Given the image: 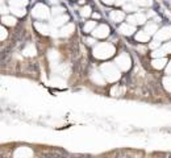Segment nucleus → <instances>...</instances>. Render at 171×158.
I'll list each match as a JSON object with an SVG mask.
<instances>
[{"mask_svg": "<svg viewBox=\"0 0 171 158\" xmlns=\"http://www.w3.org/2000/svg\"><path fill=\"white\" fill-rule=\"evenodd\" d=\"M94 53L97 58H108L115 53V48L109 44H100L95 48Z\"/></svg>", "mask_w": 171, "mask_h": 158, "instance_id": "obj_1", "label": "nucleus"}, {"mask_svg": "<svg viewBox=\"0 0 171 158\" xmlns=\"http://www.w3.org/2000/svg\"><path fill=\"white\" fill-rule=\"evenodd\" d=\"M102 71L103 74H104V77L108 79V80H116V79H118L120 77V74H118V70L116 69L115 65H112V63H105V65L102 66Z\"/></svg>", "mask_w": 171, "mask_h": 158, "instance_id": "obj_2", "label": "nucleus"}, {"mask_svg": "<svg viewBox=\"0 0 171 158\" xmlns=\"http://www.w3.org/2000/svg\"><path fill=\"white\" fill-rule=\"evenodd\" d=\"M33 16L37 17V19H46L49 17V10L46 5L44 4H37L33 10Z\"/></svg>", "mask_w": 171, "mask_h": 158, "instance_id": "obj_3", "label": "nucleus"}, {"mask_svg": "<svg viewBox=\"0 0 171 158\" xmlns=\"http://www.w3.org/2000/svg\"><path fill=\"white\" fill-rule=\"evenodd\" d=\"M116 65L118 66L121 70H128L130 67V58L128 54H121V56L117 57V59H116Z\"/></svg>", "mask_w": 171, "mask_h": 158, "instance_id": "obj_4", "label": "nucleus"}, {"mask_svg": "<svg viewBox=\"0 0 171 158\" xmlns=\"http://www.w3.org/2000/svg\"><path fill=\"white\" fill-rule=\"evenodd\" d=\"M170 37H171V26H164V28H162L155 33V40L157 41H164V40H169Z\"/></svg>", "mask_w": 171, "mask_h": 158, "instance_id": "obj_5", "label": "nucleus"}, {"mask_svg": "<svg viewBox=\"0 0 171 158\" xmlns=\"http://www.w3.org/2000/svg\"><path fill=\"white\" fill-rule=\"evenodd\" d=\"M146 20V17L141 13H137V15H132V16L128 17V24L130 25H138V24H143Z\"/></svg>", "mask_w": 171, "mask_h": 158, "instance_id": "obj_6", "label": "nucleus"}, {"mask_svg": "<svg viewBox=\"0 0 171 158\" xmlns=\"http://www.w3.org/2000/svg\"><path fill=\"white\" fill-rule=\"evenodd\" d=\"M109 34V28L107 25H100L94 30V36L97 38H104Z\"/></svg>", "mask_w": 171, "mask_h": 158, "instance_id": "obj_7", "label": "nucleus"}, {"mask_svg": "<svg viewBox=\"0 0 171 158\" xmlns=\"http://www.w3.org/2000/svg\"><path fill=\"white\" fill-rule=\"evenodd\" d=\"M120 32L123 33V34L129 36V34H132V33L134 32V26L130 25V24H123V25L120 26Z\"/></svg>", "mask_w": 171, "mask_h": 158, "instance_id": "obj_8", "label": "nucleus"}, {"mask_svg": "<svg viewBox=\"0 0 171 158\" xmlns=\"http://www.w3.org/2000/svg\"><path fill=\"white\" fill-rule=\"evenodd\" d=\"M136 38H137V41H140V42H146V41H149V38H150V34H149L146 30H141V32L137 33Z\"/></svg>", "mask_w": 171, "mask_h": 158, "instance_id": "obj_9", "label": "nucleus"}, {"mask_svg": "<svg viewBox=\"0 0 171 158\" xmlns=\"http://www.w3.org/2000/svg\"><path fill=\"white\" fill-rule=\"evenodd\" d=\"M124 19V13L121 11H112L111 12V20L115 21V23H118Z\"/></svg>", "mask_w": 171, "mask_h": 158, "instance_id": "obj_10", "label": "nucleus"}, {"mask_svg": "<svg viewBox=\"0 0 171 158\" xmlns=\"http://www.w3.org/2000/svg\"><path fill=\"white\" fill-rule=\"evenodd\" d=\"M10 3L12 4V7L24 8L26 4H28V0H10Z\"/></svg>", "mask_w": 171, "mask_h": 158, "instance_id": "obj_11", "label": "nucleus"}, {"mask_svg": "<svg viewBox=\"0 0 171 158\" xmlns=\"http://www.w3.org/2000/svg\"><path fill=\"white\" fill-rule=\"evenodd\" d=\"M166 63H167V61L164 58H155L154 61H153V66H154L155 69H162Z\"/></svg>", "mask_w": 171, "mask_h": 158, "instance_id": "obj_12", "label": "nucleus"}, {"mask_svg": "<svg viewBox=\"0 0 171 158\" xmlns=\"http://www.w3.org/2000/svg\"><path fill=\"white\" fill-rule=\"evenodd\" d=\"M95 29H96L95 21H88V23L84 25V32L86 33H90V32H92V30H95Z\"/></svg>", "mask_w": 171, "mask_h": 158, "instance_id": "obj_13", "label": "nucleus"}, {"mask_svg": "<svg viewBox=\"0 0 171 158\" xmlns=\"http://www.w3.org/2000/svg\"><path fill=\"white\" fill-rule=\"evenodd\" d=\"M36 28L38 29V32L44 33V34H48L49 33V26L45 25V24H42V23H36Z\"/></svg>", "mask_w": 171, "mask_h": 158, "instance_id": "obj_14", "label": "nucleus"}, {"mask_svg": "<svg viewBox=\"0 0 171 158\" xmlns=\"http://www.w3.org/2000/svg\"><path fill=\"white\" fill-rule=\"evenodd\" d=\"M1 21L5 24V25H15V24H16V19L12 16H3Z\"/></svg>", "mask_w": 171, "mask_h": 158, "instance_id": "obj_15", "label": "nucleus"}, {"mask_svg": "<svg viewBox=\"0 0 171 158\" xmlns=\"http://www.w3.org/2000/svg\"><path fill=\"white\" fill-rule=\"evenodd\" d=\"M72 30H74V25H71V24H69V25L63 26L62 33H61V34H62V36H70V34H71V33H72Z\"/></svg>", "mask_w": 171, "mask_h": 158, "instance_id": "obj_16", "label": "nucleus"}, {"mask_svg": "<svg viewBox=\"0 0 171 158\" xmlns=\"http://www.w3.org/2000/svg\"><path fill=\"white\" fill-rule=\"evenodd\" d=\"M69 20V16H66V15H62V16L57 17L56 21H54V24L56 25H61V24H66V21Z\"/></svg>", "mask_w": 171, "mask_h": 158, "instance_id": "obj_17", "label": "nucleus"}, {"mask_svg": "<svg viewBox=\"0 0 171 158\" xmlns=\"http://www.w3.org/2000/svg\"><path fill=\"white\" fill-rule=\"evenodd\" d=\"M11 11L13 12L15 15H17V16H24L25 15V10L24 8H17V7H12Z\"/></svg>", "mask_w": 171, "mask_h": 158, "instance_id": "obj_18", "label": "nucleus"}, {"mask_svg": "<svg viewBox=\"0 0 171 158\" xmlns=\"http://www.w3.org/2000/svg\"><path fill=\"white\" fill-rule=\"evenodd\" d=\"M80 15H82L83 17L90 16V15H91V8L88 7V5H87V7H83V8L80 10Z\"/></svg>", "mask_w": 171, "mask_h": 158, "instance_id": "obj_19", "label": "nucleus"}, {"mask_svg": "<svg viewBox=\"0 0 171 158\" xmlns=\"http://www.w3.org/2000/svg\"><path fill=\"white\" fill-rule=\"evenodd\" d=\"M51 12H53L54 16H58V15H62L63 12H65V8H62V7H54Z\"/></svg>", "mask_w": 171, "mask_h": 158, "instance_id": "obj_20", "label": "nucleus"}, {"mask_svg": "<svg viewBox=\"0 0 171 158\" xmlns=\"http://www.w3.org/2000/svg\"><path fill=\"white\" fill-rule=\"evenodd\" d=\"M94 80L97 82L99 84H103L104 83V79H103L102 77H100V74L99 72H94Z\"/></svg>", "mask_w": 171, "mask_h": 158, "instance_id": "obj_21", "label": "nucleus"}, {"mask_svg": "<svg viewBox=\"0 0 171 158\" xmlns=\"http://www.w3.org/2000/svg\"><path fill=\"white\" fill-rule=\"evenodd\" d=\"M24 53H25L26 56H34V54H36V49H34V46H33V45H30V46H29L25 51H24Z\"/></svg>", "mask_w": 171, "mask_h": 158, "instance_id": "obj_22", "label": "nucleus"}, {"mask_svg": "<svg viewBox=\"0 0 171 158\" xmlns=\"http://www.w3.org/2000/svg\"><path fill=\"white\" fill-rule=\"evenodd\" d=\"M163 83H164V87H166V90H167V91H171V78H170V77L164 78Z\"/></svg>", "mask_w": 171, "mask_h": 158, "instance_id": "obj_23", "label": "nucleus"}, {"mask_svg": "<svg viewBox=\"0 0 171 158\" xmlns=\"http://www.w3.org/2000/svg\"><path fill=\"white\" fill-rule=\"evenodd\" d=\"M157 30V26L154 25V24H150V25H148L146 26V32L149 33V34H153V33Z\"/></svg>", "mask_w": 171, "mask_h": 158, "instance_id": "obj_24", "label": "nucleus"}, {"mask_svg": "<svg viewBox=\"0 0 171 158\" xmlns=\"http://www.w3.org/2000/svg\"><path fill=\"white\" fill-rule=\"evenodd\" d=\"M162 50H163L164 54H166V53H171V42H167V44L162 48Z\"/></svg>", "mask_w": 171, "mask_h": 158, "instance_id": "obj_25", "label": "nucleus"}, {"mask_svg": "<svg viewBox=\"0 0 171 158\" xmlns=\"http://www.w3.org/2000/svg\"><path fill=\"white\" fill-rule=\"evenodd\" d=\"M137 3L141 5H149L151 4V0H137Z\"/></svg>", "mask_w": 171, "mask_h": 158, "instance_id": "obj_26", "label": "nucleus"}, {"mask_svg": "<svg viewBox=\"0 0 171 158\" xmlns=\"http://www.w3.org/2000/svg\"><path fill=\"white\" fill-rule=\"evenodd\" d=\"M125 10L126 11H136V7L134 5H132V4H125Z\"/></svg>", "mask_w": 171, "mask_h": 158, "instance_id": "obj_27", "label": "nucleus"}, {"mask_svg": "<svg viewBox=\"0 0 171 158\" xmlns=\"http://www.w3.org/2000/svg\"><path fill=\"white\" fill-rule=\"evenodd\" d=\"M7 37V32H5V29H1V40H4Z\"/></svg>", "mask_w": 171, "mask_h": 158, "instance_id": "obj_28", "label": "nucleus"}, {"mask_svg": "<svg viewBox=\"0 0 171 158\" xmlns=\"http://www.w3.org/2000/svg\"><path fill=\"white\" fill-rule=\"evenodd\" d=\"M104 3H107V4H112V3L115 1V0H103Z\"/></svg>", "mask_w": 171, "mask_h": 158, "instance_id": "obj_29", "label": "nucleus"}, {"mask_svg": "<svg viewBox=\"0 0 171 158\" xmlns=\"http://www.w3.org/2000/svg\"><path fill=\"white\" fill-rule=\"evenodd\" d=\"M167 74H171V62L169 63V67H167Z\"/></svg>", "mask_w": 171, "mask_h": 158, "instance_id": "obj_30", "label": "nucleus"}, {"mask_svg": "<svg viewBox=\"0 0 171 158\" xmlns=\"http://www.w3.org/2000/svg\"><path fill=\"white\" fill-rule=\"evenodd\" d=\"M94 17H95V19H100V15L99 13H94Z\"/></svg>", "mask_w": 171, "mask_h": 158, "instance_id": "obj_31", "label": "nucleus"}, {"mask_svg": "<svg viewBox=\"0 0 171 158\" xmlns=\"http://www.w3.org/2000/svg\"><path fill=\"white\" fill-rule=\"evenodd\" d=\"M94 42H95V41H94V40H92V38H90V40H88V44H90V45H92V44H94Z\"/></svg>", "mask_w": 171, "mask_h": 158, "instance_id": "obj_32", "label": "nucleus"}]
</instances>
